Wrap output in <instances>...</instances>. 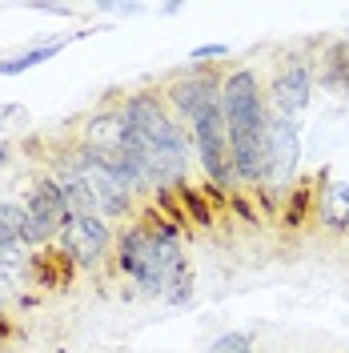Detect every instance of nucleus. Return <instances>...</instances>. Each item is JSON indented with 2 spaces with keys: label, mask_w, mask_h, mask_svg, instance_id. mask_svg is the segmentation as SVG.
<instances>
[{
  "label": "nucleus",
  "mask_w": 349,
  "mask_h": 353,
  "mask_svg": "<svg viewBox=\"0 0 349 353\" xmlns=\"http://www.w3.org/2000/svg\"><path fill=\"white\" fill-rule=\"evenodd\" d=\"M117 265L121 273H129L145 293H165L173 305L189 297V265L181 253V233L173 225L157 221V225H141L132 221L129 229H121L117 237Z\"/></svg>",
  "instance_id": "f257e3e1"
},
{
  "label": "nucleus",
  "mask_w": 349,
  "mask_h": 353,
  "mask_svg": "<svg viewBox=\"0 0 349 353\" xmlns=\"http://www.w3.org/2000/svg\"><path fill=\"white\" fill-rule=\"evenodd\" d=\"M221 109H225V129H229L233 176L253 185L265 176V153H269V105H265V88L253 68H233L225 77Z\"/></svg>",
  "instance_id": "f03ea898"
},
{
  "label": "nucleus",
  "mask_w": 349,
  "mask_h": 353,
  "mask_svg": "<svg viewBox=\"0 0 349 353\" xmlns=\"http://www.w3.org/2000/svg\"><path fill=\"white\" fill-rule=\"evenodd\" d=\"M121 109H125V121H129L125 149H132L141 157L161 153V149H189L177 117L165 109V101L157 92H132Z\"/></svg>",
  "instance_id": "7ed1b4c3"
},
{
  "label": "nucleus",
  "mask_w": 349,
  "mask_h": 353,
  "mask_svg": "<svg viewBox=\"0 0 349 353\" xmlns=\"http://www.w3.org/2000/svg\"><path fill=\"white\" fill-rule=\"evenodd\" d=\"M24 213H28V221H24L21 233V249H41V245L57 241L68 221L61 185L52 176H37L32 189H28V201H24Z\"/></svg>",
  "instance_id": "20e7f679"
},
{
  "label": "nucleus",
  "mask_w": 349,
  "mask_h": 353,
  "mask_svg": "<svg viewBox=\"0 0 349 353\" xmlns=\"http://www.w3.org/2000/svg\"><path fill=\"white\" fill-rule=\"evenodd\" d=\"M68 161L77 165L81 181L88 185V193H92V201H97V213H101V217H105V221L129 217L132 193L117 181V173L105 165V157L92 153V149H85V145H77V149H68Z\"/></svg>",
  "instance_id": "39448f33"
},
{
  "label": "nucleus",
  "mask_w": 349,
  "mask_h": 353,
  "mask_svg": "<svg viewBox=\"0 0 349 353\" xmlns=\"http://www.w3.org/2000/svg\"><path fill=\"white\" fill-rule=\"evenodd\" d=\"M309 97H313V65L301 57H289L265 88L269 117H281V121H297L309 109Z\"/></svg>",
  "instance_id": "423d86ee"
},
{
  "label": "nucleus",
  "mask_w": 349,
  "mask_h": 353,
  "mask_svg": "<svg viewBox=\"0 0 349 353\" xmlns=\"http://www.w3.org/2000/svg\"><path fill=\"white\" fill-rule=\"evenodd\" d=\"M193 145L197 157L205 165V173L213 176V185H233V153H229V129H225V109L213 105L193 121Z\"/></svg>",
  "instance_id": "0eeeda50"
},
{
  "label": "nucleus",
  "mask_w": 349,
  "mask_h": 353,
  "mask_svg": "<svg viewBox=\"0 0 349 353\" xmlns=\"http://www.w3.org/2000/svg\"><path fill=\"white\" fill-rule=\"evenodd\" d=\"M297 161H301V129L297 121H281V117H269V153H265V176L261 185L281 193L285 185L297 173Z\"/></svg>",
  "instance_id": "6e6552de"
},
{
  "label": "nucleus",
  "mask_w": 349,
  "mask_h": 353,
  "mask_svg": "<svg viewBox=\"0 0 349 353\" xmlns=\"http://www.w3.org/2000/svg\"><path fill=\"white\" fill-rule=\"evenodd\" d=\"M57 241H61V249H65V257L72 265L97 269L112 245V229L105 217H68Z\"/></svg>",
  "instance_id": "1a4fd4ad"
},
{
  "label": "nucleus",
  "mask_w": 349,
  "mask_h": 353,
  "mask_svg": "<svg viewBox=\"0 0 349 353\" xmlns=\"http://www.w3.org/2000/svg\"><path fill=\"white\" fill-rule=\"evenodd\" d=\"M221 81L217 72H205V68H193L189 77H177L173 85L165 88V97H169V105H173L189 125H193L197 117L205 109H213V105H221Z\"/></svg>",
  "instance_id": "9d476101"
},
{
  "label": "nucleus",
  "mask_w": 349,
  "mask_h": 353,
  "mask_svg": "<svg viewBox=\"0 0 349 353\" xmlns=\"http://www.w3.org/2000/svg\"><path fill=\"white\" fill-rule=\"evenodd\" d=\"M125 137H129L125 109H101V112H92V117H85L77 145H85V149H92V153H101V157H112L125 149Z\"/></svg>",
  "instance_id": "9b49d317"
},
{
  "label": "nucleus",
  "mask_w": 349,
  "mask_h": 353,
  "mask_svg": "<svg viewBox=\"0 0 349 353\" xmlns=\"http://www.w3.org/2000/svg\"><path fill=\"white\" fill-rule=\"evenodd\" d=\"M317 81L333 92H346L349 97V41H337L326 48L321 68H317Z\"/></svg>",
  "instance_id": "f8f14e48"
},
{
  "label": "nucleus",
  "mask_w": 349,
  "mask_h": 353,
  "mask_svg": "<svg viewBox=\"0 0 349 353\" xmlns=\"http://www.w3.org/2000/svg\"><path fill=\"white\" fill-rule=\"evenodd\" d=\"M321 221L333 233L349 229V181H329L321 193Z\"/></svg>",
  "instance_id": "ddd939ff"
},
{
  "label": "nucleus",
  "mask_w": 349,
  "mask_h": 353,
  "mask_svg": "<svg viewBox=\"0 0 349 353\" xmlns=\"http://www.w3.org/2000/svg\"><path fill=\"white\" fill-rule=\"evenodd\" d=\"M61 48H65V41H44V44H37V48H28V52H17V57L0 61V77H21V72H28V68L52 61Z\"/></svg>",
  "instance_id": "4468645a"
},
{
  "label": "nucleus",
  "mask_w": 349,
  "mask_h": 353,
  "mask_svg": "<svg viewBox=\"0 0 349 353\" xmlns=\"http://www.w3.org/2000/svg\"><path fill=\"white\" fill-rule=\"evenodd\" d=\"M24 205L17 201H0V249H21V233H24Z\"/></svg>",
  "instance_id": "2eb2a0df"
},
{
  "label": "nucleus",
  "mask_w": 349,
  "mask_h": 353,
  "mask_svg": "<svg viewBox=\"0 0 349 353\" xmlns=\"http://www.w3.org/2000/svg\"><path fill=\"white\" fill-rule=\"evenodd\" d=\"M32 125V117L24 105L17 101H0V132H12V129H28Z\"/></svg>",
  "instance_id": "dca6fc26"
},
{
  "label": "nucleus",
  "mask_w": 349,
  "mask_h": 353,
  "mask_svg": "<svg viewBox=\"0 0 349 353\" xmlns=\"http://www.w3.org/2000/svg\"><path fill=\"white\" fill-rule=\"evenodd\" d=\"M213 353H253L249 350V337L245 333H225L213 341Z\"/></svg>",
  "instance_id": "f3484780"
},
{
  "label": "nucleus",
  "mask_w": 349,
  "mask_h": 353,
  "mask_svg": "<svg viewBox=\"0 0 349 353\" xmlns=\"http://www.w3.org/2000/svg\"><path fill=\"white\" fill-rule=\"evenodd\" d=\"M213 57H229V48L225 44H201L189 52V61H213Z\"/></svg>",
  "instance_id": "a211bd4d"
},
{
  "label": "nucleus",
  "mask_w": 349,
  "mask_h": 353,
  "mask_svg": "<svg viewBox=\"0 0 349 353\" xmlns=\"http://www.w3.org/2000/svg\"><path fill=\"white\" fill-rule=\"evenodd\" d=\"M32 8H37V12H48V17H68V12H72L68 4H32Z\"/></svg>",
  "instance_id": "6ab92c4d"
},
{
  "label": "nucleus",
  "mask_w": 349,
  "mask_h": 353,
  "mask_svg": "<svg viewBox=\"0 0 349 353\" xmlns=\"http://www.w3.org/2000/svg\"><path fill=\"white\" fill-rule=\"evenodd\" d=\"M4 165H8V145L0 141V169H4Z\"/></svg>",
  "instance_id": "aec40b11"
},
{
  "label": "nucleus",
  "mask_w": 349,
  "mask_h": 353,
  "mask_svg": "<svg viewBox=\"0 0 349 353\" xmlns=\"http://www.w3.org/2000/svg\"><path fill=\"white\" fill-rule=\"evenodd\" d=\"M346 41H349V28H346Z\"/></svg>",
  "instance_id": "412c9836"
}]
</instances>
